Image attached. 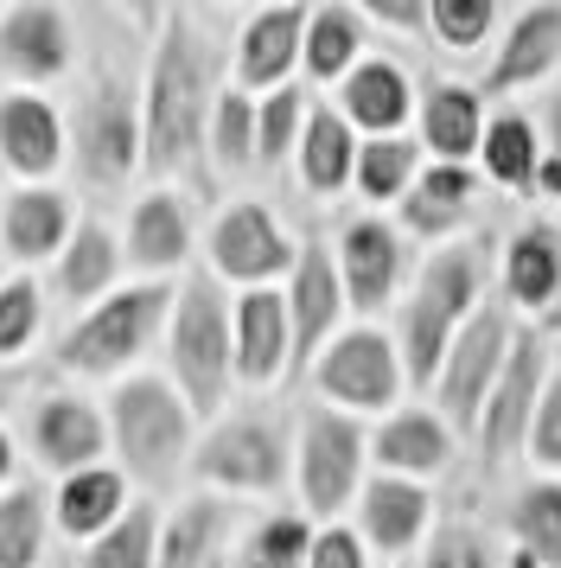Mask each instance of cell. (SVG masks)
Wrapping results in <instances>:
<instances>
[{
	"instance_id": "cell-20",
	"label": "cell",
	"mask_w": 561,
	"mask_h": 568,
	"mask_svg": "<svg viewBox=\"0 0 561 568\" xmlns=\"http://www.w3.org/2000/svg\"><path fill=\"white\" fill-rule=\"evenodd\" d=\"M338 115L351 122V129L377 134V141H389V134L408 122V109H415V90H408V78L389 64V58H364L351 78H345V90H338Z\"/></svg>"
},
{
	"instance_id": "cell-46",
	"label": "cell",
	"mask_w": 561,
	"mask_h": 568,
	"mask_svg": "<svg viewBox=\"0 0 561 568\" xmlns=\"http://www.w3.org/2000/svg\"><path fill=\"white\" fill-rule=\"evenodd\" d=\"M306 568H364V542L351 537V530H319L313 537V549H306Z\"/></svg>"
},
{
	"instance_id": "cell-35",
	"label": "cell",
	"mask_w": 561,
	"mask_h": 568,
	"mask_svg": "<svg viewBox=\"0 0 561 568\" xmlns=\"http://www.w3.org/2000/svg\"><path fill=\"white\" fill-rule=\"evenodd\" d=\"M510 530H517V549H530L536 568H561V486L542 479L517 498L510 511Z\"/></svg>"
},
{
	"instance_id": "cell-50",
	"label": "cell",
	"mask_w": 561,
	"mask_h": 568,
	"mask_svg": "<svg viewBox=\"0 0 561 568\" xmlns=\"http://www.w3.org/2000/svg\"><path fill=\"white\" fill-rule=\"evenodd\" d=\"M7 473H13V440L0 435V486H7Z\"/></svg>"
},
{
	"instance_id": "cell-37",
	"label": "cell",
	"mask_w": 561,
	"mask_h": 568,
	"mask_svg": "<svg viewBox=\"0 0 561 568\" xmlns=\"http://www.w3.org/2000/svg\"><path fill=\"white\" fill-rule=\"evenodd\" d=\"M217 537H224V505H211V498L185 505V511L173 517V530L160 537V568H204V562H217Z\"/></svg>"
},
{
	"instance_id": "cell-39",
	"label": "cell",
	"mask_w": 561,
	"mask_h": 568,
	"mask_svg": "<svg viewBox=\"0 0 561 568\" xmlns=\"http://www.w3.org/2000/svg\"><path fill=\"white\" fill-rule=\"evenodd\" d=\"M300 129H306V97L294 90V83L268 90V97L255 103V160H262V166L287 160V148H294Z\"/></svg>"
},
{
	"instance_id": "cell-31",
	"label": "cell",
	"mask_w": 561,
	"mask_h": 568,
	"mask_svg": "<svg viewBox=\"0 0 561 568\" xmlns=\"http://www.w3.org/2000/svg\"><path fill=\"white\" fill-rule=\"evenodd\" d=\"M484 180L510 185V192H536V173H542V134H536L530 115H491L479 141Z\"/></svg>"
},
{
	"instance_id": "cell-51",
	"label": "cell",
	"mask_w": 561,
	"mask_h": 568,
	"mask_svg": "<svg viewBox=\"0 0 561 568\" xmlns=\"http://www.w3.org/2000/svg\"><path fill=\"white\" fill-rule=\"evenodd\" d=\"M510 568H536V556H530V549H517V556H510Z\"/></svg>"
},
{
	"instance_id": "cell-53",
	"label": "cell",
	"mask_w": 561,
	"mask_h": 568,
	"mask_svg": "<svg viewBox=\"0 0 561 568\" xmlns=\"http://www.w3.org/2000/svg\"><path fill=\"white\" fill-rule=\"evenodd\" d=\"M236 568H262V562H255V556H249V562H236Z\"/></svg>"
},
{
	"instance_id": "cell-41",
	"label": "cell",
	"mask_w": 561,
	"mask_h": 568,
	"mask_svg": "<svg viewBox=\"0 0 561 568\" xmlns=\"http://www.w3.org/2000/svg\"><path fill=\"white\" fill-rule=\"evenodd\" d=\"M211 154H217V166L255 160V103L243 90H224V97L211 103Z\"/></svg>"
},
{
	"instance_id": "cell-45",
	"label": "cell",
	"mask_w": 561,
	"mask_h": 568,
	"mask_svg": "<svg viewBox=\"0 0 561 568\" xmlns=\"http://www.w3.org/2000/svg\"><path fill=\"white\" fill-rule=\"evenodd\" d=\"M421 568H491V556H484V537H479V530L447 524V530H434L428 562H421Z\"/></svg>"
},
{
	"instance_id": "cell-44",
	"label": "cell",
	"mask_w": 561,
	"mask_h": 568,
	"mask_svg": "<svg viewBox=\"0 0 561 568\" xmlns=\"http://www.w3.org/2000/svg\"><path fill=\"white\" fill-rule=\"evenodd\" d=\"M306 549H313V530H306L300 517H275V524H262V537H255V562L294 568V562H306Z\"/></svg>"
},
{
	"instance_id": "cell-15",
	"label": "cell",
	"mask_w": 561,
	"mask_h": 568,
	"mask_svg": "<svg viewBox=\"0 0 561 568\" xmlns=\"http://www.w3.org/2000/svg\"><path fill=\"white\" fill-rule=\"evenodd\" d=\"M300 45H306V7H268L255 13L243 39H236V90H280L287 71L300 64Z\"/></svg>"
},
{
	"instance_id": "cell-21",
	"label": "cell",
	"mask_w": 561,
	"mask_h": 568,
	"mask_svg": "<svg viewBox=\"0 0 561 568\" xmlns=\"http://www.w3.org/2000/svg\"><path fill=\"white\" fill-rule=\"evenodd\" d=\"M0 160L13 173H26V180L51 173L64 160V122H58V109L39 103V97H7L0 103Z\"/></svg>"
},
{
	"instance_id": "cell-24",
	"label": "cell",
	"mask_w": 561,
	"mask_h": 568,
	"mask_svg": "<svg viewBox=\"0 0 561 568\" xmlns=\"http://www.w3.org/2000/svg\"><path fill=\"white\" fill-rule=\"evenodd\" d=\"M32 440H39V454H45L64 479L71 473H90L102 454V415L90 409V403H76V396H51L45 409H39V422H32Z\"/></svg>"
},
{
	"instance_id": "cell-9",
	"label": "cell",
	"mask_w": 561,
	"mask_h": 568,
	"mask_svg": "<svg viewBox=\"0 0 561 568\" xmlns=\"http://www.w3.org/2000/svg\"><path fill=\"white\" fill-rule=\"evenodd\" d=\"M198 479L211 486H230V491H275L287 479V447H280L275 422L262 415H236L224 428H211L198 447Z\"/></svg>"
},
{
	"instance_id": "cell-18",
	"label": "cell",
	"mask_w": 561,
	"mask_h": 568,
	"mask_svg": "<svg viewBox=\"0 0 561 568\" xmlns=\"http://www.w3.org/2000/svg\"><path fill=\"white\" fill-rule=\"evenodd\" d=\"M370 454H377V466L389 473V479H434V473H447V460H453V435H447V422L428 409H402L389 415L377 428V440H370Z\"/></svg>"
},
{
	"instance_id": "cell-13",
	"label": "cell",
	"mask_w": 561,
	"mask_h": 568,
	"mask_svg": "<svg viewBox=\"0 0 561 568\" xmlns=\"http://www.w3.org/2000/svg\"><path fill=\"white\" fill-rule=\"evenodd\" d=\"M561 64V0H542V7H523L510 20L504 45L484 71V97H510V90H530Z\"/></svg>"
},
{
	"instance_id": "cell-49",
	"label": "cell",
	"mask_w": 561,
	"mask_h": 568,
	"mask_svg": "<svg viewBox=\"0 0 561 568\" xmlns=\"http://www.w3.org/2000/svg\"><path fill=\"white\" fill-rule=\"evenodd\" d=\"M536 192H542V199H555V205H561V160H549V154H542V173H536Z\"/></svg>"
},
{
	"instance_id": "cell-34",
	"label": "cell",
	"mask_w": 561,
	"mask_h": 568,
	"mask_svg": "<svg viewBox=\"0 0 561 568\" xmlns=\"http://www.w3.org/2000/svg\"><path fill=\"white\" fill-rule=\"evenodd\" d=\"M115 268H122V250H115V236L102 231V224L71 231V243H64V294H71V301H96V294H109Z\"/></svg>"
},
{
	"instance_id": "cell-12",
	"label": "cell",
	"mask_w": 561,
	"mask_h": 568,
	"mask_svg": "<svg viewBox=\"0 0 561 568\" xmlns=\"http://www.w3.org/2000/svg\"><path fill=\"white\" fill-rule=\"evenodd\" d=\"M230 345H236V377L268 389L294 358V326H287V294L275 287H249L230 307Z\"/></svg>"
},
{
	"instance_id": "cell-1",
	"label": "cell",
	"mask_w": 561,
	"mask_h": 568,
	"mask_svg": "<svg viewBox=\"0 0 561 568\" xmlns=\"http://www.w3.org/2000/svg\"><path fill=\"white\" fill-rule=\"evenodd\" d=\"M211 71H204V45L185 13H166L160 27V52H153L147 78V115H141V160L153 173H178L192 166L211 122Z\"/></svg>"
},
{
	"instance_id": "cell-43",
	"label": "cell",
	"mask_w": 561,
	"mask_h": 568,
	"mask_svg": "<svg viewBox=\"0 0 561 568\" xmlns=\"http://www.w3.org/2000/svg\"><path fill=\"white\" fill-rule=\"evenodd\" d=\"M530 460L542 466V473H561V371H549V384H542V403H536Z\"/></svg>"
},
{
	"instance_id": "cell-47",
	"label": "cell",
	"mask_w": 561,
	"mask_h": 568,
	"mask_svg": "<svg viewBox=\"0 0 561 568\" xmlns=\"http://www.w3.org/2000/svg\"><path fill=\"white\" fill-rule=\"evenodd\" d=\"M364 13L382 27H428V7L421 0H364Z\"/></svg>"
},
{
	"instance_id": "cell-40",
	"label": "cell",
	"mask_w": 561,
	"mask_h": 568,
	"mask_svg": "<svg viewBox=\"0 0 561 568\" xmlns=\"http://www.w3.org/2000/svg\"><path fill=\"white\" fill-rule=\"evenodd\" d=\"M428 27L447 52H479L498 27V7L491 0H428Z\"/></svg>"
},
{
	"instance_id": "cell-52",
	"label": "cell",
	"mask_w": 561,
	"mask_h": 568,
	"mask_svg": "<svg viewBox=\"0 0 561 568\" xmlns=\"http://www.w3.org/2000/svg\"><path fill=\"white\" fill-rule=\"evenodd\" d=\"M7 396H13V377H0V403H7Z\"/></svg>"
},
{
	"instance_id": "cell-33",
	"label": "cell",
	"mask_w": 561,
	"mask_h": 568,
	"mask_svg": "<svg viewBox=\"0 0 561 568\" xmlns=\"http://www.w3.org/2000/svg\"><path fill=\"white\" fill-rule=\"evenodd\" d=\"M83 568H160V517H153V505H134V511L115 517L90 542Z\"/></svg>"
},
{
	"instance_id": "cell-38",
	"label": "cell",
	"mask_w": 561,
	"mask_h": 568,
	"mask_svg": "<svg viewBox=\"0 0 561 568\" xmlns=\"http://www.w3.org/2000/svg\"><path fill=\"white\" fill-rule=\"evenodd\" d=\"M357 192L364 199H377V205H389V199H402L408 185H415V148H408L402 134H389V141H364L357 148Z\"/></svg>"
},
{
	"instance_id": "cell-25",
	"label": "cell",
	"mask_w": 561,
	"mask_h": 568,
	"mask_svg": "<svg viewBox=\"0 0 561 568\" xmlns=\"http://www.w3.org/2000/svg\"><path fill=\"white\" fill-rule=\"evenodd\" d=\"M0 236H7L13 262H39L51 250H64L71 243V199L64 192H13L0 205Z\"/></svg>"
},
{
	"instance_id": "cell-27",
	"label": "cell",
	"mask_w": 561,
	"mask_h": 568,
	"mask_svg": "<svg viewBox=\"0 0 561 568\" xmlns=\"http://www.w3.org/2000/svg\"><path fill=\"white\" fill-rule=\"evenodd\" d=\"M357 173V129L338 109H306L300 129V180L306 192H338Z\"/></svg>"
},
{
	"instance_id": "cell-17",
	"label": "cell",
	"mask_w": 561,
	"mask_h": 568,
	"mask_svg": "<svg viewBox=\"0 0 561 568\" xmlns=\"http://www.w3.org/2000/svg\"><path fill=\"white\" fill-rule=\"evenodd\" d=\"M0 64H7L13 78H32V83L58 78V71L71 64V20H64L58 7H45V0L13 7V13L0 20Z\"/></svg>"
},
{
	"instance_id": "cell-23",
	"label": "cell",
	"mask_w": 561,
	"mask_h": 568,
	"mask_svg": "<svg viewBox=\"0 0 561 568\" xmlns=\"http://www.w3.org/2000/svg\"><path fill=\"white\" fill-rule=\"evenodd\" d=\"M472 199H479L472 166H428V173H415V185L402 192V224L415 236H447L472 217Z\"/></svg>"
},
{
	"instance_id": "cell-16",
	"label": "cell",
	"mask_w": 561,
	"mask_h": 568,
	"mask_svg": "<svg viewBox=\"0 0 561 568\" xmlns=\"http://www.w3.org/2000/svg\"><path fill=\"white\" fill-rule=\"evenodd\" d=\"M338 313H345V287H338V262L313 243L294 256V282H287V326H294V364L313 358L319 345L332 338L338 326Z\"/></svg>"
},
{
	"instance_id": "cell-36",
	"label": "cell",
	"mask_w": 561,
	"mask_h": 568,
	"mask_svg": "<svg viewBox=\"0 0 561 568\" xmlns=\"http://www.w3.org/2000/svg\"><path fill=\"white\" fill-rule=\"evenodd\" d=\"M45 549V498L39 486H13L0 498V568H39Z\"/></svg>"
},
{
	"instance_id": "cell-32",
	"label": "cell",
	"mask_w": 561,
	"mask_h": 568,
	"mask_svg": "<svg viewBox=\"0 0 561 568\" xmlns=\"http://www.w3.org/2000/svg\"><path fill=\"white\" fill-rule=\"evenodd\" d=\"M300 64H306L313 83L351 78L357 64H364V20H357L351 7H319V13H306Z\"/></svg>"
},
{
	"instance_id": "cell-10",
	"label": "cell",
	"mask_w": 561,
	"mask_h": 568,
	"mask_svg": "<svg viewBox=\"0 0 561 568\" xmlns=\"http://www.w3.org/2000/svg\"><path fill=\"white\" fill-rule=\"evenodd\" d=\"M134 160H141L134 103H128L122 78H102L96 97H83V109H76V166L96 185H122L134 173Z\"/></svg>"
},
{
	"instance_id": "cell-26",
	"label": "cell",
	"mask_w": 561,
	"mask_h": 568,
	"mask_svg": "<svg viewBox=\"0 0 561 568\" xmlns=\"http://www.w3.org/2000/svg\"><path fill=\"white\" fill-rule=\"evenodd\" d=\"M428 491L415 486V479H370L364 486V537L377 542V549H415V537L428 530Z\"/></svg>"
},
{
	"instance_id": "cell-2",
	"label": "cell",
	"mask_w": 561,
	"mask_h": 568,
	"mask_svg": "<svg viewBox=\"0 0 561 568\" xmlns=\"http://www.w3.org/2000/svg\"><path fill=\"white\" fill-rule=\"evenodd\" d=\"M173 377L185 389V409L211 415L224 409V389L236 377V345H230V301L211 275H192L173 307Z\"/></svg>"
},
{
	"instance_id": "cell-8",
	"label": "cell",
	"mask_w": 561,
	"mask_h": 568,
	"mask_svg": "<svg viewBox=\"0 0 561 568\" xmlns=\"http://www.w3.org/2000/svg\"><path fill=\"white\" fill-rule=\"evenodd\" d=\"M319 389L345 409H389L402 396V352L377 326H351L319 352Z\"/></svg>"
},
{
	"instance_id": "cell-22",
	"label": "cell",
	"mask_w": 561,
	"mask_h": 568,
	"mask_svg": "<svg viewBox=\"0 0 561 568\" xmlns=\"http://www.w3.org/2000/svg\"><path fill=\"white\" fill-rule=\"evenodd\" d=\"M479 294H484V250L479 243H447L440 256H428L421 282H415V301L434 307L453 333L479 313Z\"/></svg>"
},
{
	"instance_id": "cell-54",
	"label": "cell",
	"mask_w": 561,
	"mask_h": 568,
	"mask_svg": "<svg viewBox=\"0 0 561 568\" xmlns=\"http://www.w3.org/2000/svg\"><path fill=\"white\" fill-rule=\"evenodd\" d=\"M204 568H224V562H204Z\"/></svg>"
},
{
	"instance_id": "cell-28",
	"label": "cell",
	"mask_w": 561,
	"mask_h": 568,
	"mask_svg": "<svg viewBox=\"0 0 561 568\" xmlns=\"http://www.w3.org/2000/svg\"><path fill=\"white\" fill-rule=\"evenodd\" d=\"M504 287L517 307H555L561 301V236L530 224L523 236H510L504 250Z\"/></svg>"
},
{
	"instance_id": "cell-30",
	"label": "cell",
	"mask_w": 561,
	"mask_h": 568,
	"mask_svg": "<svg viewBox=\"0 0 561 568\" xmlns=\"http://www.w3.org/2000/svg\"><path fill=\"white\" fill-rule=\"evenodd\" d=\"M122 511H128V479L115 466H90V473H71V479L58 486V524H64L71 537L96 542Z\"/></svg>"
},
{
	"instance_id": "cell-19",
	"label": "cell",
	"mask_w": 561,
	"mask_h": 568,
	"mask_svg": "<svg viewBox=\"0 0 561 568\" xmlns=\"http://www.w3.org/2000/svg\"><path fill=\"white\" fill-rule=\"evenodd\" d=\"M421 141L434 166H466L484 141V97L466 83H428L421 97Z\"/></svg>"
},
{
	"instance_id": "cell-42",
	"label": "cell",
	"mask_w": 561,
	"mask_h": 568,
	"mask_svg": "<svg viewBox=\"0 0 561 568\" xmlns=\"http://www.w3.org/2000/svg\"><path fill=\"white\" fill-rule=\"evenodd\" d=\"M32 333H39V287L26 282V275H13V282L0 287V358L26 352Z\"/></svg>"
},
{
	"instance_id": "cell-29",
	"label": "cell",
	"mask_w": 561,
	"mask_h": 568,
	"mask_svg": "<svg viewBox=\"0 0 561 568\" xmlns=\"http://www.w3.org/2000/svg\"><path fill=\"white\" fill-rule=\"evenodd\" d=\"M185 250H192L185 205H178L173 192H153V199H141V205H134V217H128V256L141 262V268H153V275H166V268H178V262H185Z\"/></svg>"
},
{
	"instance_id": "cell-4",
	"label": "cell",
	"mask_w": 561,
	"mask_h": 568,
	"mask_svg": "<svg viewBox=\"0 0 561 568\" xmlns=\"http://www.w3.org/2000/svg\"><path fill=\"white\" fill-rule=\"evenodd\" d=\"M115 447H122V460L141 473V479H173V466L185 460V435H192V409H185V396L173 384H160V377H128L115 389Z\"/></svg>"
},
{
	"instance_id": "cell-5",
	"label": "cell",
	"mask_w": 561,
	"mask_h": 568,
	"mask_svg": "<svg viewBox=\"0 0 561 568\" xmlns=\"http://www.w3.org/2000/svg\"><path fill=\"white\" fill-rule=\"evenodd\" d=\"M542 384H549V345H542V333H517L479 415L484 466H504L517 454H530V422H536V403H542Z\"/></svg>"
},
{
	"instance_id": "cell-48",
	"label": "cell",
	"mask_w": 561,
	"mask_h": 568,
	"mask_svg": "<svg viewBox=\"0 0 561 568\" xmlns=\"http://www.w3.org/2000/svg\"><path fill=\"white\" fill-rule=\"evenodd\" d=\"M536 134L549 141V160H561V97H555L549 109H542V129H536Z\"/></svg>"
},
{
	"instance_id": "cell-7",
	"label": "cell",
	"mask_w": 561,
	"mask_h": 568,
	"mask_svg": "<svg viewBox=\"0 0 561 568\" xmlns=\"http://www.w3.org/2000/svg\"><path fill=\"white\" fill-rule=\"evenodd\" d=\"M504 358H510V326H504V313H498V307H479V313H472V320L453 333V345H447V364H440V377H434L447 422H479V415H484V396H491L498 371H504Z\"/></svg>"
},
{
	"instance_id": "cell-6",
	"label": "cell",
	"mask_w": 561,
	"mask_h": 568,
	"mask_svg": "<svg viewBox=\"0 0 561 568\" xmlns=\"http://www.w3.org/2000/svg\"><path fill=\"white\" fill-rule=\"evenodd\" d=\"M364 479V428L338 409H313L300 428V498L313 517H338Z\"/></svg>"
},
{
	"instance_id": "cell-3",
	"label": "cell",
	"mask_w": 561,
	"mask_h": 568,
	"mask_svg": "<svg viewBox=\"0 0 561 568\" xmlns=\"http://www.w3.org/2000/svg\"><path fill=\"white\" fill-rule=\"evenodd\" d=\"M178 294L166 282H147V287H122L109 294L102 307H90V320H76V333L64 338V371L76 377H102V371H122L128 358H141V345L160 333V320L173 307Z\"/></svg>"
},
{
	"instance_id": "cell-11",
	"label": "cell",
	"mask_w": 561,
	"mask_h": 568,
	"mask_svg": "<svg viewBox=\"0 0 561 568\" xmlns=\"http://www.w3.org/2000/svg\"><path fill=\"white\" fill-rule=\"evenodd\" d=\"M211 268L224 282H243V287H268L275 275L294 268V243L280 236V224L268 217L262 205H230L211 231Z\"/></svg>"
},
{
	"instance_id": "cell-14",
	"label": "cell",
	"mask_w": 561,
	"mask_h": 568,
	"mask_svg": "<svg viewBox=\"0 0 561 568\" xmlns=\"http://www.w3.org/2000/svg\"><path fill=\"white\" fill-rule=\"evenodd\" d=\"M396 282H402V243H396V231L377 224V217L345 224V243H338V287H345V301L357 313H377V307H389Z\"/></svg>"
}]
</instances>
